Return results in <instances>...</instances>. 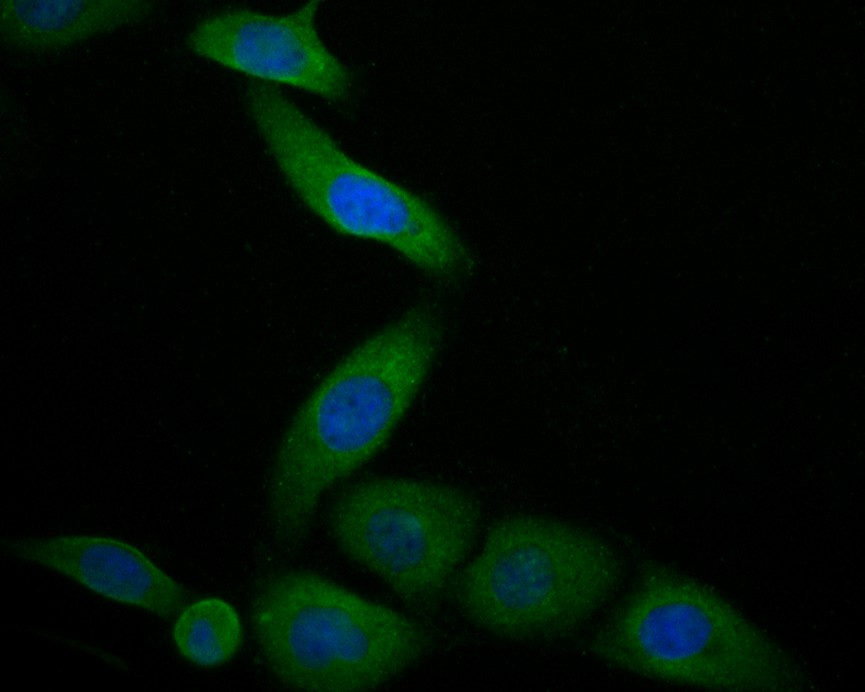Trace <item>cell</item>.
<instances>
[{"instance_id": "6da1fadb", "label": "cell", "mask_w": 865, "mask_h": 692, "mask_svg": "<svg viewBox=\"0 0 865 692\" xmlns=\"http://www.w3.org/2000/svg\"><path fill=\"white\" fill-rule=\"evenodd\" d=\"M445 333L441 310L417 302L354 346L299 405L268 476V517L279 545L301 546L323 494L387 444L429 376Z\"/></svg>"}, {"instance_id": "7a4b0ae2", "label": "cell", "mask_w": 865, "mask_h": 692, "mask_svg": "<svg viewBox=\"0 0 865 692\" xmlns=\"http://www.w3.org/2000/svg\"><path fill=\"white\" fill-rule=\"evenodd\" d=\"M589 649L617 669L706 691L806 688L792 656L755 623L712 587L659 562L641 567Z\"/></svg>"}, {"instance_id": "3957f363", "label": "cell", "mask_w": 865, "mask_h": 692, "mask_svg": "<svg viewBox=\"0 0 865 692\" xmlns=\"http://www.w3.org/2000/svg\"><path fill=\"white\" fill-rule=\"evenodd\" d=\"M242 100L287 186L330 229L392 249L442 286L472 273L470 249L424 197L350 156L273 85L250 80Z\"/></svg>"}, {"instance_id": "277c9868", "label": "cell", "mask_w": 865, "mask_h": 692, "mask_svg": "<svg viewBox=\"0 0 865 692\" xmlns=\"http://www.w3.org/2000/svg\"><path fill=\"white\" fill-rule=\"evenodd\" d=\"M622 568L595 534L540 515L496 521L457 575L465 616L498 637L533 641L567 636L613 596Z\"/></svg>"}, {"instance_id": "5b68a950", "label": "cell", "mask_w": 865, "mask_h": 692, "mask_svg": "<svg viewBox=\"0 0 865 692\" xmlns=\"http://www.w3.org/2000/svg\"><path fill=\"white\" fill-rule=\"evenodd\" d=\"M249 612L268 667L299 691L378 688L415 664L429 645L423 629L404 615L305 570L265 575Z\"/></svg>"}, {"instance_id": "8992f818", "label": "cell", "mask_w": 865, "mask_h": 692, "mask_svg": "<svg viewBox=\"0 0 865 692\" xmlns=\"http://www.w3.org/2000/svg\"><path fill=\"white\" fill-rule=\"evenodd\" d=\"M339 549L404 603L440 602L477 540L482 511L466 490L440 482L374 477L344 489L328 514Z\"/></svg>"}, {"instance_id": "52a82bcc", "label": "cell", "mask_w": 865, "mask_h": 692, "mask_svg": "<svg viewBox=\"0 0 865 692\" xmlns=\"http://www.w3.org/2000/svg\"><path fill=\"white\" fill-rule=\"evenodd\" d=\"M318 7L319 1H309L282 15L229 8L200 20L185 44L197 56L253 80L342 101L353 76L320 37Z\"/></svg>"}, {"instance_id": "ba28073f", "label": "cell", "mask_w": 865, "mask_h": 692, "mask_svg": "<svg viewBox=\"0 0 865 692\" xmlns=\"http://www.w3.org/2000/svg\"><path fill=\"white\" fill-rule=\"evenodd\" d=\"M4 556L62 573L96 594L169 619L186 589L135 546L106 536L56 535L2 542Z\"/></svg>"}, {"instance_id": "9c48e42d", "label": "cell", "mask_w": 865, "mask_h": 692, "mask_svg": "<svg viewBox=\"0 0 865 692\" xmlns=\"http://www.w3.org/2000/svg\"><path fill=\"white\" fill-rule=\"evenodd\" d=\"M145 0H2L0 32L10 48L57 51L147 18Z\"/></svg>"}, {"instance_id": "30bf717a", "label": "cell", "mask_w": 865, "mask_h": 692, "mask_svg": "<svg viewBox=\"0 0 865 692\" xmlns=\"http://www.w3.org/2000/svg\"><path fill=\"white\" fill-rule=\"evenodd\" d=\"M179 653L190 662L213 667L229 661L242 643L235 608L222 598L207 597L184 607L172 629Z\"/></svg>"}]
</instances>
